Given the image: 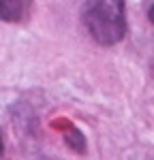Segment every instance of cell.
Returning a JSON list of instances; mask_svg holds the SVG:
<instances>
[{
    "label": "cell",
    "instance_id": "1",
    "mask_svg": "<svg viewBox=\"0 0 154 160\" xmlns=\"http://www.w3.org/2000/svg\"><path fill=\"white\" fill-rule=\"evenodd\" d=\"M81 22L90 37L101 45H114L126 34L124 2L120 0H90L81 7Z\"/></svg>",
    "mask_w": 154,
    "mask_h": 160
},
{
    "label": "cell",
    "instance_id": "2",
    "mask_svg": "<svg viewBox=\"0 0 154 160\" xmlns=\"http://www.w3.org/2000/svg\"><path fill=\"white\" fill-rule=\"evenodd\" d=\"M24 11V2H17V0H9V2H0V17L2 19H19Z\"/></svg>",
    "mask_w": 154,
    "mask_h": 160
},
{
    "label": "cell",
    "instance_id": "3",
    "mask_svg": "<svg viewBox=\"0 0 154 160\" xmlns=\"http://www.w3.org/2000/svg\"><path fill=\"white\" fill-rule=\"evenodd\" d=\"M148 17H150V22L154 24V4H150V7H148Z\"/></svg>",
    "mask_w": 154,
    "mask_h": 160
},
{
    "label": "cell",
    "instance_id": "4",
    "mask_svg": "<svg viewBox=\"0 0 154 160\" xmlns=\"http://www.w3.org/2000/svg\"><path fill=\"white\" fill-rule=\"evenodd\" d=\"M0 152H2V137H0Z\"/></svg>",
    "mask_w": 154,
    "mask_h": 160
},
{
    "label": "cell",
    "instance_id": "5",
    "mask_svg": "<svg viewBox=\"0 0 154 160\" xmlns=\"http://www.w3.org/2000/svg\"><path fill=\"white\" fill-rule=\"evenodd\" d=\"M152 73H154V64H152Z\"/></svg>",
    "mask_w": 154,
    "mask_h": 160
}]
</instances>
